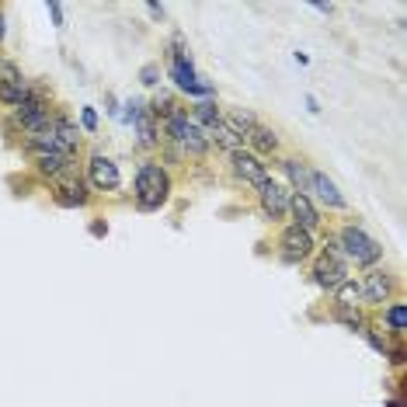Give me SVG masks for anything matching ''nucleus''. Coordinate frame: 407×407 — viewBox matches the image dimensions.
Here are the masks:
<instances>
[{"instance_id": "obj_9", "label": "nucleus", "mask_w": 407, "mask_h": 407, "mask_svg": "<svg viewBox=\"0 0 407 407\" xmlns=\"http://www.w3.org/2000/svg\"><path fill=\"white\" fill-rule=\"evenodd\" d=\"M230 161H233V174H237L241 181H247V185H265V181H268V171H265V164L258 161L254 154L237 150Z\"/></svg>"}, {"instance_id": "obj_6", "label": "nucleus", "mask_w": 407, "mask_h": 407, "mask_svg": "<svg viewBox=\"0 0 407 407\" xmlns=\"http://www.w3.org/2000/svg\"><path fill=\"white\" fill-rule=\"evenodd\" d=\"M258 199H261V213L268 219H282L286 209H289V189L278 185V181H271V178L265 185H258Z\"/></svg>"}, {"instance_id": "obj_3", "label": "nucleus", "mask_w": 407, "mask_h": 407, "mask_svg": "<svg viewBox=\"0 0 407 407\" xmlns=\"http://www.w3.org/2000/svg\"><path fill=\"white\" fill-rule=\"evenodd\" d=\"M164 126H167V133L174 136L185 150H189L191 157H202L206 150H209V136L202 126H195L185 111H178V115H171V119H164Z\"/></svg>"}, {"instance_id": "obj_5", "label": "nucleus", "mask_w": 407, "mask_h": 407, "mask_svg": "<svg viewBox=\"0 0 407 407\" xmlns=\"http://www.w3.org/2000/svg\"><path fill=\"white\" fill-rule=\"evenodd\" d=\"M338 247H345V254L348 258H355L358 265H376L383 258V247L366 233V230H358V226H345L341 230V244Z\"/></svg>"}, {"instance_id": "obj_21", "label": "nucleus", "mask_w": 407, "mask_h": 407, "mask_svg": "<svg viewBox=\"0 0 407 407\" xmlns=\"http://www.w3.org/2000/svg\"><path fill=\"white\" fill-rule=\"evenodd\" d=\"M282 167H286L289 181L299 189V195H303V191H310V171H306L303 164H299V161H282Z\"/></svg>"}, {"instance_id": "obj_12", "label": "nucleus", "mask_w": 407, "mask_h": 407, "mask_svg": "<svg viewBox=\"0 0 407 407\" xmlns=\"http://www.w3.org/2000/svg\"><path fill=\"white\" fill-rule=\"evenodd\" d=\"M289 209H293V216H296V226L299 230H313L321 219H317V209H313V202L306 199V195H289Z\"/></svg>"}, {"instance_id": "obj_8", "label": "nucleus", "mask_w": 407, "mask_h": 407, "mask_svg": "<svg viewBox=\"0 0 407 407\" xmlns=\"http://www.w3.org/2000/svg\"><path fill=\"white\" fill-rule=\"evenodd\" d=\"M278 247H282V258H286V261H303V258L313 251V237H310L306 230H299V226H289V230L282 233Z\"/></svg>"}, {"instance_id": "obj_14", "label": "nucleus", "mask_w": 407, "mask_h": 407, "mask_svg": "<svg viewBox=\"0 0 407 407\" xmlns=\"http://www.w3.org/2000/svg\"><path fill=\"white\" fill-rule=\"evenodd\" d=\"M66 167H70V154H66V150H49V154H39V171H42V174H53V178H59Z\"/></svg>"}, {"instance_id": "obj_15", "label": "nucleus", "mask_w": 407, "mask_h": 407, "mask_svg": "<svg viewBox=\"0 0 407 407\" xmlns=\"http://www.w3.org/2000/svg\"><path fill=\"white\" fill-rule=\"evenodd\" d=\"M254 126H258V122H254V115H251V111H244V109H230V111H226V129H230L233 136H241V139H244Z\"/></svg>"}, {"instance_id": "obj_17", "label": "nucleus", "mask_w": 407, "mask_h": 407, "mask_svg": "<svg viewBox=\"0 0 407 407\" xmlns=\"http://www.w3.org/2000/svg\"><path fill=\"white\" fill-rule=\"evenodd\" d=\"M136 133H139V146H157V122H154V111L146 109L136 119Z\"/></svg>"}, {"instance_id": "obj_20", "label": "nucleus", "mask_w": 407, "mask_h": 407, "mask_svg": "<svg viewBox=\"0 0 407 407\" xmlns=\"http://www.w3.org/2000/svg\"><path fill=\"white\" fill-rule=\"evenodd\" d=\"M247 139H251L254 150H261V154H271V150L278 146V136L271 133V129H265V126H254V129L247 133Z\"/></svg>"}, {"instance_id": "obj_16", "label": "nucleus", "mask_w": 407, "mask_h": 407, "mask_svg": "<svg viewBox=\"0 0 407 407\" xmlns=\"http://www.w3.org/2000/svg\"><path fill=\"white\" fill-rule=\"evenodd\" d=\"M206 136H209V143H216V146H223V150H230V154H237V150H241V143H244L241 136H233V133H230V129H226L223 122H216L213 129H206Z\"/></svg>"}, {"instance_id": "obj_18", "label": "nucleus", "mask_w": 407, "mask_h": 407, "mask_svg": "<svg viewBox=\"0 0 407 407\" xmlns=\"http://www.w3.org/2000/svg\"><path fill=\"white\" fill-rule=\"evenodd\" d=\"M56 202L59 206H84L87 202V191H84L81 181H70V185H63V189L56 191Z\"/></svg>"}, {"instance_id": "obj_2", "label": "nucleus", "mask_w": 407, "mask_h": 407, "mask_svg": "<svg viewBox=\"0 0 407 407\" xmlns=\"http://www.w3.org/2000/svg\"><path fill=\"white\" fill-rule=\"evenodd\" d=\"M167 59H171V77H174V84H178L181 91L199 94V98L213 94V87H209V84H199V77H195V66H191V56H189V49H185V39H181V35H174V39H171Z\"/></svg>"}, {"instance_id": "obj_11", "label": "nucleus", "mask_w": 407, "mask_h": 407, "mask_svg": "<svg viewBox=\"0 0 407 407\" xmlns=\"http://www.w3.org/2000/svg\"><path fill=\"white\" fill-rule=\"evenodd\" d=\"M310 189L321 195V202H327L331 209H341L345 206V199H341V191H338V185L327 178V174H321V171H313L310 174Z\"/></svg>"}, {"instance_id": "obj_24", "label": "nucleus", "mask_w": 407, "mask_h": 407, "mask_svg": "<svg viewBox=\"0 0 407 407\" xmlns=\"http://www.w3.org/2000/svg\"><path fill=\"white\" fill-rule=\"evenodd\" d=\"M81 122H84V129H87V133H94V129H98V111H94V109H84L81 111Z\"/></svg>"}, {"instance_id": "obj_22", "label": "nucleus", "mask_w": 407, "mask_h": 407, "mask_svg": "<svg viewBox=\"0 0 407 407\" xmlns=\"http://www.w3.org/2000/svg\"><path fill=\"white\" fill-rule=\"evenodd\" d=\"M386 324L393 327L397 334H404V331H407V306H404V303H393V306L386 310Z\"/></svg>"}, {"instance_id": "obj_26", "label": "nucleus", "mask_w": 407, "mask_h": 407, "mask_svg": "<svg viewBox=\"0 0 407 407\" xmlns=\"http://www.w3.org/2000/svg\"><path fill=\"white\" fill-rule=\"evenodd\" d=\"M49 14H53L56 25H63V7H59V4H49Z\"/></svg>"}, {"instance_id": "obj_13", "label": "nucleus", "mask_w": 407, "mask_h": 407, "mask_svg": "<svg viewBox=\"0 0 407 407\" xmlns=\"http://www.w3.org/2000/svg\"><path fill=\"white\" fill-rule=\"evenodd\" d=\"M56 143H59V150H66V154H74L77 150V143H81V133H77V126L70 122V115H56Z\"/></svg>"}, {"instance_id": "obj_10", "label": "nucleus", "mask_w": 407, "mask_h": 407, "mask_svg": "<svg viewBox=\"0 0 407 407\" xmlns=\"http://www.w3.org/2000/svg\"><path fill=\"white\" fill-rule=\"evenodd\" d=\"M358 293H362L366 303H383V299L390 296V278H386V271H369L366 282L358 286Z\"/></svg>"}, {"instance_id": "obj_28", "label": "nucleus", "mask_w": 407, "mask_h": 407, "mask_svg": "<svg viewBox=\"0 0 407 407\" xmlns=\"http://www.w3.org/2000/svg\"><path fill=\"white\" fill-rule=\"evenodd\" d=\"M0 42H4V14H0Z\"/></svg>"}, {"instance_id": "obj_1", "label": "nucleus", "mask_w": 407, "mask_h": 407, "mask_svg": "<svg viewBox=\"0 0 407 407\" xmlns=\"http://www.w3.org/2000/svg\"><path fill=\"white\" fill-rule=\"evenodd\" d=\"M167 195H171L167 171H164L161 164H143L136 171V206L143 213H154V209H161L164 202H167Z\"/></svg>"}, {"instance_id": "obj_4", "label": "nucleus", "mask_w": 407, "mask_h": 407, "mask_svg": "<svg viewBox=\"0 0 407 407\" xmlns=\"http://www.w3.org/2000/svg\"><path fill=\"white\" fill-rule=\"evenodd\" d=\"M313 275H317V286L334 289V293H338V289L348 282V265H345V254H341L338 241H327V254L317 261Z\"/></svg>"}, {"instance_id": "obj_19", "label": "nucleus", "mask_w": 407, "mask_h": 407, "mask_svg": "<svg viewBox=\"0 0 407 407\" xmlns=\"http://www.w3.org/2000/svg\"><path fill=\"white\" fill-rule=\"evenodd\" d=\"M191 122H195V126H202V129H213V126L219 122L216 105H213V101H199L195 111H191Z\"/></svg>"}, {"instance_id": "obj_27", "label": "nucleus", "mask_w": 407, "mask_h": 407, "mask_svg": "<svg viewBox=\"0 0 407 407\" xmlns=\"http://www.w3.org/2000/svg\"><path fill=\"white\" fill-rule=\"evenodd\" d=\"M91 233H94V237H101V233H109V226H105V223H94V226H91Z\"/></svg>"}, {"instance_id": "obj_7", "label": "nucleus", "mask_w": 407, "mask_h": 407, "mask_svg": "<svg viewBox=\"0 0 407 407\" xmlns=\"http://www.w3.org/2000/svg\"><path fill=\"white\" fill-rule=\"evenodd\" d=\"M87 178H91V185L98 191H115L119 189V167H115V161H109V157H101V154H94L91 157V164H87Z\"/></svg>"}, {"instance_id": "obj_25", "label": "nucleus", "mask_w": 407, "mask_h": 407, "mask_svg": "<svg viewBox=\"0 0 407 407\" xmlns=\"http://www.w3.org/2000/svg\"><path fill=\"white\" fill-rule=\"evenodd\" d=\"M139 77H143V84H157L161 66H157V63H150V66H143V70H139Z\"/></svg>"}, {"instance_id": "obj_23", "label": "nucleus", "mask_w": 407, "mask_h": 407, "mask_svg": "<svg viewBox=\"0 0 407 407\" xmlns=\"http://www.w3.org/2000/svg\"><path fill=\"white\" fill-rule=\"evenodd\" d=\"M18 81H25V77H21V70H18L11 59H0V87H7V84H18Z\"/></svg>"}]
</instances>
